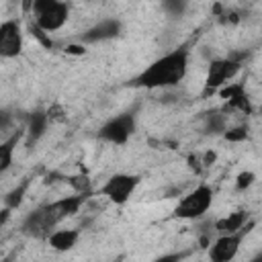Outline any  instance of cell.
I'll use <instances>...</instances> for the list:
<instances>
[{"instance_id":"6da1fadb","label":"cell","mask_w":262,"mask_h":262,"mask_svg":"<svg viewBox=\"0 0 262 262\" xmlns=\"http://www.w3.org/2000/svg\"><path fill=\"white\" fill-rule=\"evenodd\" d=\"M188 57H190L188 45H180V47L172 49L170 53L151 61L145 70H141L131 80V84L137 88H147V90L174 88L184 80V76L188 72Z\"/></svg>"},{"instance_id":"7a4b0ae2","label":"cell","mask_w":262,"mask_h":262,"mask_svg":"<svg viewBox=\"0 0 262 262\" xmlns=\"http://www.w3.org/2000/svg\"><path fill=\"white\" fill-rule=\"evenodd\" d=\"M33 25L45 35L59 31L70 18V4L61 0H35L31 2Z\"/></svg>"},{"instance_id":"3957f363","label":"cell","mask_w":262,"mask_h":262,"mask_svg":"<svg viewBox=\"0 0 262 262\" xmlns=\"http://www.w3.org/2000/svg\"><path fill=\"white\" fill-rule=\"evenodd\" d=\"M213 205V188L209 184H199L190 192H186L174 207L172 217L176 219H199Z\"/></svg>"},{"instance_id":"277c9868","label":"cell","mask_w":262,"mask_h":262,"mask_svg":"<svg viewBox=\"0 0 262 262\" xmlns=\"http://www.w3.org/2000/svg\"><path fill=\"white\" fill-rule=\"evenodd\" d=\"M135 127H137V111L133 108V111L119 113V115L111 117L108 121H104L96 133V137L100 141H106V143L123 145L135 133Z\"/></svg>"},{"instance_id":"5b68a950","label":"cell","mask_w":262,"mask_h":262,"mask_svg":"<svg viewBox=\"0 0 262 262\" xmlns=\"http://www.w3.org/2000/svg\"><path fill=\"white\" fill-rule=\"evenodd\" d=\"M242 70V61H237L235 57L227 55L221 59H213L207 68V78H205V88H203V96H211L217 94L225 84H229L231 78H235V74Z\"/></svg>"},{"instance_id":"8992f818","label":"cell","mask_w":262,"mask_h":262,"mask_svg":"<svg viewBox=\"0 0 262 262\" xmlns=\"http://www.w3.org/2000/svg\"><path fill=\"white\" fill-rule=\"evenodd\" d=\"M256 225V221H250L246 227H242L239 231L235 233H227V235H217L215 242L209 244V260L211 262H231L239 248H242V242L246 239V235L252 231V227Z\"/></svg>"},{"instance_id":"52a82bcc","label":"cell","mask_w":262,"mask_h":262,"mask_svg":"<svg viewBox=\"0 0 262 262\" xmlns=\"http://www.w3.org/2000/svg\"><path fill=\"white\" fill-rule=\"evenodd\" d=\"M139 182H141V176L119 172V174H113L106 178V182L100 186L98 194L108 199L115 205H125L131 199V194L135 192V188L139 186Z\"/></svg>"},{"instance_id":"ba28073f","label":"cell","mask_w":262,"mask_h":262,"mask_svg":"<svg viewBox=\"0 0 262 262\" xmlns=\"http://www.w3.org/2000/svg\"><path fill=\"white\" fill-rule=\"evenodd\" d=\"M90 196V192H76L72 196H63V199H57L53 203H47L41 207L43 215L47 217V221L51 223V227H55L57 223H61L63 219L76 215L80 211V207L86 203V199Z\"/></svg>"},{"instance_id":"9c48e42d","label":"cell","mask_w":262,"mask_h":262,"mask_svg":"<svg viewBox=\"0 0 262 262\" xmlns=\"http://www.w3.org/2000/svg\"><path fill=\"white\" fill-rule=\"evenodd\" d=\"M23 51V29L18 18L0 23V59L18 57Z\"/></svg>"},{"instance_id":"30bf717a","label":"cell","mask_w":262,"mask_h":262,"mask_svg":"<svg viewBox=\"0 0 262 262\" xmlns=\"http://www.w3.org/2000/svg\"><path fill=\"white\" fill-rule=\"evenodd\" d=\"M121 31H123V23L119 18H102V20L94 23L90 29H86L78 37V41L82 45H86V43H102V41H111V39L119 37Z\"/></svg>"},{"instance_id":"8fae6325","label":"cell","mask_w":262,"mask_h":262,"mask_svg":"<svg viewBox=\"0 0 262 262\" xmlns=\"http://www.w3.org/2000/svg\"><path fill=\"white\" fill-rule=\"evenodd\" d=\"M217 94L225 100V108L221 113H227V111H242L246 115L252 113V104H250V98L246 94V86L242 82H229Z\"/></svg>"},{"instance_id":"7c38bea8","label":"cell","mask_w":262,"mask_h":262,"mask_svg":"<svg viewBox=\"0 0 262 262\" xmlns=\"http://www.w3.org/2000/svg\"><path fill=\"white\" fill-rule=\"evenodd\" d=\"M49 117H47V111H33L27 115V147H33L47 131L49 127Z\"/></svg>"},{"instance_id":"4fadbf2b","label":"cell","mask_w":262,"mask_h":262,"mask_svg":"<svg viewBox=\"0 0 262 262\" xmlns=\"http://www.w3.org/2000/svg\"><path fill=\"white\" fill-rule=\"evenodd\" d=\"M250 221H252V219H250V213H248V211H244V209H239V211L229 213L227 217L217 219V221L213 223V231H215L217 235L235 233V231H239L242 227H246Z\"/></svg>"},{"instance_id":"5bb4252c","label":"cell","mask_w":262,"mask_h":262,"mask_svg":"<svg viewBox=\"0 0 262 262\" xmlns=\"http://www.w3.org/2000/svg\"><path fill=\"white\" fill-rule=\"evenodd\" d=\"M80 231L78 229H55L49 233L47 242L55 252H70L78 244Z\"/></svg>"},{"instance_id":"9a60e30c","label":"cell","mask_w":262,"mask_h":262,"mask_svg":"<svg viewBox=\"0 0 262 262\" xmlns=\"http://www.w3.org/2000/svg\"><path fill=\"white\" fill-rule=\"evenodd\" d=\"M23 137V131H14L10 137H6L4 141H0V174H4L10 166H12V158H14V149L18 145Z\"/></svg>"},{"instance_id":"2e32d148","label":"cell","mask_w":262,"mask_h":262,"mask_svg":"<svg viewBox=\"0 0 262 262\" xmlns=\"http://www.w3.org/2000/svg\"><path fill=\"white\" fill-rule=\"evenodd\" d=\"M227 131V117L221 111L205 113L203 117V133L205 135H223Z\"/></svg>"},{"instance_id":"e0dca14e","label":"cell","mask_w":262,"mask_h":262,"mask_svg":"<svg viewBox=\"0 0 262 262\" xmlns=\"http://www.w3.org/2000/svg\"><path fill=\"white\" fill-rule=\"evenodd\" d=\"M29 184H31V178H25L18 186H14L6 196H4V205H6V209H10V211H14L20 203H23V196L27 194V190H29Z\"/></svg>"},{"instance_id":"ac0fdd59","label":"cell","mask_w":262,"mask_h":262,"mask_svg":"<svg viewBox=\"0 0 262 262\" xmlns=\"http://www.w3.org/2000/svg\"><path fill=\"white\" fill-rule=\"evenodd\" d=\"M223 137H225L227 141H233V143H237V141H246V139H248V125L231 127V129H227V131L223 133Z\"/></svg>"},{"instance_id":"d6986e66","label":"cell","mask_w":262,"mask_h":262,"mask_svg":"<svg viewBox=\"0 0 262 262\" xmlns=\"http://www.w3.org/2000/svg\"><path fill=\"white\" fill-rule=\"evenodd\" d=\"M162 6L170 16H182L184 10H186V2L184 0H166Z\"/></svg>"},{"instance_id":"ffe728a7","label":"cell","mask_w":262,"mask_h":262,"mask_svg":"<svg viewBox=\"0 0 262 262\" xmlns=\"http://www.w3.org/2000/svg\"><path fill=\"white\" fill-rule=\"evenodd\" d=\"M254 180H256V174L254 172H250V170L239 172L237 178H235V188L237 190H246V188H250L254 184Z\"/></svg>"},{"instance_id":"44dd1931","label":"cell","mask_w":262,"mask_h":262,"mask_svg":"<svg viewBox=\"0 0 262 262\" xmlns=\"http://www.w3.org/2000/svg\"><path fill=\"white\" fill-rule=\"evenodd\" d=\"M70 180V184L76 188V192H90V180H88V176H72V178H68Z\"/></svg>"},{"instance_id":"7402d4cb","label":"cell","mask_w":262,"mask_h":262,"mask_svg":"<svg viewBox=\"0 0 262 262\" xmlns=\"http://www.w3.org/2000/svg\"><path fill=\"white\" fill-rule=\"evenodd\" d=\"M186 256H188V252H168V254L154 258L151 262H182Z\"/></svg>"},{"instance_id":"603a6c76","label":"cell","mask_w":262,"mask_h":262,"mask_svg":"<svg viewBox=\"0 0 262 262\" xmlns=\"http://www.w3.org/2000/svg\"><path fill=\"white\" fill-rule=\"evenodd\" d=\"M31 33H33V35H35V37H37V39H39V41H41V43H43V45H45L47 49H51V47H53V43H51L49 35H45L43 31H39V29H37L35 25H31Z\"/></svg>"},{"instance_id":"cb8c5ba5","label":"cell","mask_w":262,"mask_h":262,"mask_svg":"<svg viewBox=\"0 0 262 262\" xmlns=\"http://www.w3.org/2000/svg\"><path fill=\"white\" fill-rule=\"evenodd\" d=\"M12 121H14V115L10 113V111H0V131H4V129H8L10 125H12Z\"/></svg>"},{"instance_id":"d4e9b609","label":"cell","mask_w":262,"mask_h":262,"mask_svg":"<svg viewBox=\"0 0 262 262\" xmlns=\"http://www.w3.org/2000/svg\"><path fill=\"white\" fill-rule=\"evenodd\" d=\"M47 117H49V121H53V119H63L61 106H59V104H53L51 108H47Z\"/></svg>"},{"instance_id":"484cf974","label":"cell","mask_w":262,"mask_h":262,"mask_svg":"<svg viewBox=\"0 0 262 262\" xmlns=\"http://www.w3.org/2000/svg\"><path fill=\"white\" fill-rule=\"evenodd\" d=\"M8 217H10V209H6V207H4V209L0 211V227H2V225L8 221Z\"/></svg>"},{"instance_id":"4316f807","label":"cell","mask_w":262,"mask_h":262,"mask_svg":"<svg viewBox=\"0 0 262 262\" xmlns=\"http://www.w3.org/2000/svg\"><path fill=\"white\" fill-rule=\"evenodd\" d=\"M66 51H70V53H84V47L82 45H70Z\"/></svg>"},{"instance_id":"83f0119b","label":"cell","mask_w":262,"mask_h":262,"mask_svg":"<svg viewBox=\"0 0 262 262\" xmlns=\"http://www.w3.org/2000/svg\"><path fill=\"white\" fill-rule=\"evenodd\" d=\"M250 262H262V252H258V254H256V256H254Z\"/></svg>"},{"instance_id":"f1b7e54d","label":"cell","mask_w":262,"mask_h":262,"mask_svg":"<svg viewBox=\"0 0 262 262\" xmlns=\"http://www.w3.org/2000/svg\"><path fill=\"white\" fill-rule=\"evenodd\" d=\"M0 262H10V260H8V258H4V260H0Z\"/></svg>"}]
</instances>
